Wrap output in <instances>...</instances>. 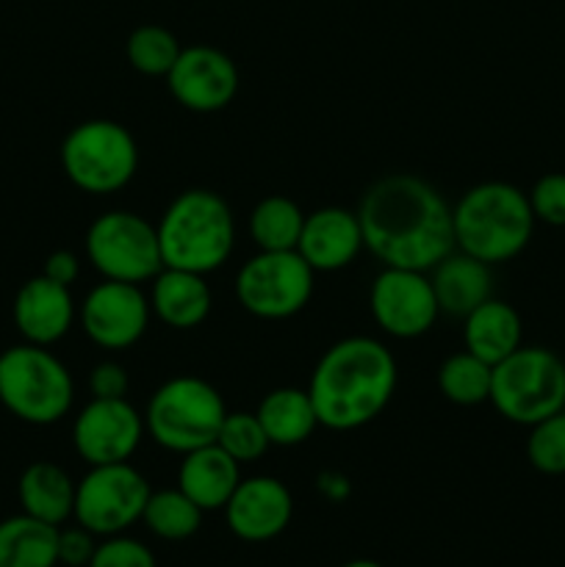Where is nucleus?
Masks as SVG:
<instances>
[{
    "instance_id": "obj_37",
    "label": "nucleus",
    "mask_w": 565,
    "mask_h": 567,
    "mask_svg": "<svg viewBox=\"0 0 565 567\" xmlns=\"http://www.w3.org/2000/svg\"><path fill=\"white\" fill-rule=\"evenodd\" d=\"M316 485H319V491L325 493L327 498H332V502H341V498L352 491V485H349L347 476L338 474V471H321L319 480H316Z\"/></svg>"
},
{
    "instance_id": "obj_29",
    "label": "nucleus",
    "mask_w": 565,
    "mask_h": 567,
    "mask_svg": "<svg viewBox=\"0 0 565 567\" xmlns=\"http://www.w3.org/2000/svg\"><path fill=\"white\" fill-rule=\"evenodd\" d=\"M181 50V42H177L170 28L147 22V25H138L131 31L125 42V59L138 75L166 78L175 66Z\"/></svg>"
},
{
    "instance_id": "obj_36",
    "label": "nucleus",
    "mask_w": 565,
    "mask_h": 567,
    "mask_svg": "<svg viewBox=\"0 0 565 567\" xmlns=\"http://www.w3.org/2000/svg\"><path fill=\"white\" fill-rule=\"evenodd\" d=\"M42 275L48 280L59 282V286L72 288L78 282V277H81V258L72 249H55V252H50L44 258Z\"/></svg>"
},
{
    "instance_id": "obj_21",
    "label": "nucleus",
    "mask_w": 565,
    "mask_h": 567,
    "mask_svg": "<svg viewBox=\"0 0 565 567\" xmlns=\"http://www.w3.org/2000/svg\"><path fill=\"white\" fill-rule=\"evenodd\" d=\"M242 480V465L216 443L183 454L181 468H177V487L203 513L225 509V504L230 502L233 491Z\"/></svg>"
},
{
    "instance_id": "obj_30",
    "label": "nucleus",
    "mask_w": 565,
    "mask_h": 567,
    "mask_svg": "<svg viewBox=\"0 0 565 567\" xmlns=\"http://www.w3.org/2000/svg\"><path fill=\"white\" fill-rule=\"evenodd\" d=\"M216 446L225 449L238 465H247L264 457L271 449V443L266 437L264 426H260L258 415L247 413V410H236V413L227 410L225 421L219 426V435H216Z\"/></svg>"
},
{
    "instance_id": "obj_8",
    "label": "nucleus",
    "mask_w": 565,
    "mask_h": 567,
    "mask_svg": "<svg viewBox=\"0 0 565 567\" xmlns=\"http://www.w3.org/2000/svg\"><path fill=\"white\" fill-rule=\"evenodd\" d=\"M66 181L83 194L105 197L131 186L138 172V144L122 122H78L59 150Z\"/></svg>"
},
{
    "instance_id": "obj_35",
    "label": "nucleus",
    "mask_w": 565,
    "mask_h": 567,
    "mask_svg": "<svg viewBox=\"0 0 565 567\" xmlns=\"http://www.w3.org/2000/svg\"><path fill=\"white\" fill-rule=\"evenodd\" d=\"M97 540L83 526H70V529H59V565L66 567H89L94 557Z\"/></svg>"
},
{
    "instance_id": "obj_16",
    "label": "nucleus",
    "mask_w": 565,
    "mask_h": 567,
    "mask_svg": "<svg viewBox=\"0 0 565 567\" xmlns=\"http://www.w3.org/2000/svg\"><path fill=\"white\" fill-rule=\"evenodd\" d=\"M222 513H225L227 529L238 540L269 543L291 524L294 496L277 476H247L238 482Z\"/></svg>"
},
{
    "instance_id": "obj_20",
    "label": "nucleus",
    "mask_w": 565,
    "mask_h": 567,
    "mask_svg": "<svg viewBox=\"0 0 565 567\" xmlns=\"http://www.w3.org/2000/svg\"><path fill=\"white\" fill-rule=\"evenodd\" d=\"M427 275H430L441 316L465 319L471 310L493 297V266L482 264L460 249H452Z\"/></svg>"
},
{
    "instance_id": "obj_11",
    "label": "nucleus",
    "mask_w": 565,
    "mask_h": 567,
    "mask_svg": "<svg viewBox=\"0 0 565 567\" xmlns=\"http://www.w3.org/2000/svg\"><path fill=\"white\" fill-rule=\"evenodd\" d=\"M150 487L147 476L131 463L89 465L83 480L75 485V509L72 518L94 537L125 535L142 520Z\"/></svg>"
},
{
    "instance_id": "obj_15",
    "label": "nucleus",
    "mask_w": 565,
    "mask_h": 567,
    "mask_svg": "<svg viewBox=\"0 0 565 567\" xmlns=\"http://www.w3.org/2000/svg\"><path fill=\"white\" fill-rule=\"evenodd\" d=\"M164 81L177 105L192 114H216L236 100L242 75H238L236 61L225 50L210 48V44H192L181 50Z\"/></svg>"
},
{
    "instance_id": "obj_1",
    "label": "nucleus",
    "mask_w": 565,
    "mask_h": 567,
    "mask_svg": "<svg viewBox=\"0 0 565 567\" xmlns=\"http://www.w3.org/2000/svg\"><path fill=\"white\" fill-rule=\"evenodd\" d=\"M366 252L380 266L430 271L454 249L452 205L430 181L410 172L380 177L358 203Z\"/></svg>"
},
{
    "instance_id": "obj_7",
    "label": "nucleus",
    "mask_w": 565,
    "mask_h": 567,
    "mask_svg": "<svg viewBox=\"0 0 565 567\" xmlns=\"http://www.w3.org/2000/svg\"><path fill=\"white\" fill-rule=\"evenodd\" d=\"M504 421L530 430L565 410V360L546 347H518L493 365L491 399Z\"/></svg>"
},
{
    "instance_id": "obj_6",
    "label": "nucleus",
    "mask_w": 565,
    "mask_h": 567,
    "mask_svg": "<svg viewBox=\"0 0 565 567\" xmlns=\"http://www.w3.org/2000/svg\"><path fill=\"white\" fill-rule=\"evenodd\" d=\"M144 430L155 446L172 454H188L216 443L227 404L219 388L194 374L161 382L144 408Z\"/></svg>"
},
{
    "instance_id": "obj_14",
    "label": "nucleus",
    "mask_w": 565,
    "mask_h": 567,
    "mask_svg": "<svg viewBox=\"0 0 565 567\" xmlns=\"http://www.w3.org/2000/svg\"><path fill=\"white\" fill-rule=\"evenodd\" d=\"M144 435V415L127 399H89L72 419V446L86 465L131 463Z\"/></svg>"
},
{
    "instance_id": "obj_24",
    "label": "nucleus",
    "mask_w": 565,
    "mask_h": 567,
    "mask_svg": "<svg viewBox=\"0 0 565 567\" xmlns=\"http://www.w3.org/2000/svg\"><path fill=\"white\" fill-rule=\"evenodd\" d=\"M255 415H258L271 446L280 449L302 446L319 430V415L310 402L308 388H271L258 402Z\"/></svg>"
},
{
    "instance_id": "obj_10",
    "label": "nucleus",
    "mask_w": 565,
    "mask_h": 567,
    "mask_svg": "<svg viewBox=\"0 0 565 567\" xmlns=\"http://www.w3.org/2000/svg\"><path fill=\"white\" fill-rule=\"evenodd\" d=\"M316 271L297 249L288 252H255L236 275L238 305L260 321H286L302 313L314 299Z\"/></svg>"
},
{
    "instance_id": "obj_2",
    "label": "nucleus",
    "mask_w": 565,
    "mask_h": 567,
    "mask_svg": "<svg viewBox=\"0 0 565 567\" xmlns=\"http://www.w3.org/2000/svg\"><path fill=\"white\" fill-rule=\"evenodd\" d=\"M399 385L391 349L371 336H349L321 352L310 374L308 393L319 426L355 432L380 419Z\"/></svg>"
},
{
    "instance_id": "obj_38",
    "label": "nucleus",
    "mask_w": 565,
    "mask_h": 567,
    "mask_svg": "<svg viewBox=\"0 0 565 567\" xmlns=\"http://www.w3.org/2000/svg\"><path fill=\"white\" fill-rule=\"evenodd\" d=\"M341 567H382V565L374 563V559H352V563H347Z\"/></svg>"
},
{
    "instance_id": "obj_26",
    "label": "nucleus",
    "mask_w": 565,
    "mask_h": 567,
    "mask_svg": "<svg viewBox=\"0 0 565 567\" xmlns=\"http://www.w3.org/2000/svg\"><path fill=\"white\" fill-rule=\"evenodd\" d=\"M305 225V210L286 194H269L258 199L249 210L247 233L249 241L260 252H288L297 249L299 233Z\"/></svg>"
},
{
    "instance_id": "obj_12",
    "label": "nucleus",
    "mask_w": 565,
    "mask_h": 567,
    "mask_svg": "<svg viewBox=\"0 0 565 567\" xmlns=\"http://www.w3.org/2000/svg\"><path fill=\"white\" fill-rule=\"evenodd\" d=\"M374 324L397 341H413L435 327L441 308L427 271L382 266L369 288Z\"/></svg>"
},
{
    "instance_id": "obj_34",
    "label": "nucleus",
    "mask_w": 565,
    "mask_h": 567,
    "mask_svg": "<svg viewBox=\"0 0 565 567\" xmlns=\"http://www.w3.org/2000/svg\"><path fill=\"white\" fill-rule=\"evenodd\" d=\"M127 388H131V377H127L125 365L116 363V360H100L89 371L92 399H127Z\"/></svg>"
},
{
    "instance_id": "obj_27",
    "label": "nucleus",
    "mask_w": 565,
    "mask_h": 567,
    "mask_svg": "<svg viewBox=\"0 0 565 567\" xmlns=\"http://www.w3.org/2000/svg\"><path fill=\"white\" fill-rule=\"evenodd\" d=\"M203 509L181 491V487H164L150 493L144 504L142 524L153 532L158 540L183 543L194 537L203 526Z\"/></svg>"
},
{
    "instance_id": "obj_3",
    "label": "nucleus",
    "mask_w": 565,
    "mask_h": 567,
    "mask_svg": "<svg viewBox=\"0 0 565 567\" xmlns=\"http://www.w3.org/2000/svg\"><path fill=\"white\" fill-rule=\"evenodd\" d=\"M535 225L526 192L507 181L476 183L452 205L454 249L487 266L518 258L530 247Z\"/></svg>"
},
{
    "instance_id": "obj_32",
    "label": "nucleus",
    "mask_w": 565,
    "mask_h": 567,
    "mask_svg": "<svg viewBox=\"0 0 565 567\" xmlns=\"http://www.w3.org/2000/svg\"><path fill=\"white\" fill-rule=\"evenodd\" d=\"M535 221L548 227H565V172H546L526 192Z\"/></svg>"
},
{
    "instance_id": "obj_5",
    "label": "nucleus",
    "mask_w": 565,
    "mask_h": 567,
    "mask_svg": "<svg viewBox=\"0 0 565 567\" xmlns=\"http://www.w3.org/2000/svg\"><path fill=\"white\" fill-rule=\"evenodd\" d=\"M0 404L22 424L53 426L75 404V380L50 347L22 341L0 352Z\"/></svg>"
},
{
    "instance_id": "obj_18",
    "label": "nucleus",
    "mask_w": 565,
    "mask_h": 567,
    "mask_svg": "<svg viewBox=\"0 0 565 567\" xmlns=\"http://www.w3.org/2000/svg\"><path fill=\"white\" fill-rule=\"evenodd\" d=\"M11 319L25 343L53 347L61 338L70 336L78 319V305L72 288L59 286L44 275L31 277L17 291L11 305Z\"/></svg>"
},
{
    "instance_id": "obj_22",
    "label": "nucleus",
    "mask_w": 565,
    "mask_h": 567,
    "mask_svg": "<svg viewBox=\"0 0 565 567\" xmlns=\"http://www.w3.org/2000/svg\"><path fill=\"white\" fill-rule=\"evenodd\" d=\"M463 347L487 365L502 363L515 349L524 347L521 313L504 299H485L463 319Z\"/></svg>"
},
{
    "instance_id": "obj_13",
    "label": "nucleus",
    "mask_w": 565,
    "mask_h": 567,
    "mask_svg": "<svg viewBox=\"0 0 565 567\" xmlns=\"http://www.w3.org/2000/svg\"><path fill=\"white\" fill-rule=\"evenodd\" d=\"M153 310L150 297L136 282L103 280L83 297L78 321L94 347L105 352H125L147 332Z\"/></svg>"
},
{
    "instance_id": "obj_28",
    "label": "nucleus",
    "mask_w": 565,
    "mask_h": 567,
    "mask_svg": "<svg viewBox=\"0 0 565 567\" xmlns=\"http://www.w3.org/2000/svg\"><path fill=\"white\" fill-rule=\"evenodd\" d=\"M491 377L493 365L463 349V352L449 354L438 365L435 380L438 391L443 393L446 402L458 404V408H476V404H485L491 399Z\"/></svg>"
},
{
    "instance_id": "obj_25",
    "label": "nucleus",
    "mask_w": 565,
    "mask_h": 567,
    "mask_svg": "<svg viewBox=\"0 0 565 567\" xmlns=\"http://www.w3.org/2000/svg\"><path fill=\"white\" fill-rule=\"evenodd\" d=\"M59 529L25 513L0 520V567H55Z\"/></svg>"
},
{
    "instance_id": "obj_9",
    "label": "nucleus",
    "mask_w": 565,
    "mask_h": 567,
    "mask_svg": "<svg viewBox=\"0 0 565 567\" xmlns=\"http://www.w3.org/2000/svg\"><path fill=\"white\" fill-rule=\"evenodd\" d=\"M83 252L103 280L144 286L164 269L155 225L136 210L114 208L94 216Z\"/></svg>"
},
{
    "instance_id": "obj_23",
    "label": "nucleus",
    "mask_w": 565,
    "mask_h": 567,
    "mask_svg": "<svg viewBox=\"0 0 565 567\" xmlns=\"http://www.w3.org/2000/svg\"><path fill=\"white\" fill-rule=\"evenodd\" d=\"M75 485L61 465L37 460L28 465L17 482V498L22 513L50 526H64L75 509Z\"/></svg>"
},
{
    "instance_id": "obj_17",
    "label": "nucleus",
    "mask_w": 565,
    "mask_h": 567,
    "mask_svg": "<svg viewBox=\"0 0 565 567\" xmlns=\"http://www.w3.org/2000/svg\"><path fill=\"white\" fill-rule=\"evenodd\" d=\"M363 230H360L358 210L341 205H325L305 214L302 233H299L297 252L316 275L343 271L363 252Z\"/></svg>"
},
{
    "instance_id": "obj_33",
    "label": "nucleus",
    "mask_w": 565,
    "mask_h": 567,
    "mask_svg": "<svg viewBox=\"0 0 565 567\" xmlns=\"http://www.w3.org/2000/svg\"><path fill=\"white\" fill-rule=\"evenodd\" d=\"M89 567H158L155 554L136 537L114 535L97 543Z\"/></svg>"
},
{
    "instance_id": "obj_4",
    "label": "nucleus",
    "mask_w": 565,
    "mask_h": 567,
    "mask_svg": "<svg viewBox=\"0 0 565 567\" xmlns=\"http://www.w3.org/2000/svg\"><path fill=\"white\" fill-rule=\"evenodd\" d=\"M161 260L166 269H186L208 277L236 249V216L222 194L186 188L155 221Z\"/></svg>"
},
{
    "instance_id": "obj_19",
    "label": "nucleus",
    "mask_w": 565,
    "mask_h": 567,
    "mask_svg": "<svg viewBox=\"0 0 565 567\" xmlns=\"http://www.w3.org/2000/svg\"><path fill=\"white\" fill-rule=\"evenodd\" d=\"M210 308H214V293L205 275L164 266L150 280V310L170 330H197L208 321Z\"/></svg>"
},
{
    "instance_id": "obj_31",
    "label": "nucleus",
    "mask_w": 565,
    "mask_h": 567,
    "mask_svg": "<svg viewBox=\"0 0 565 567\" xmlns=\"http://www.w3.org/2000/svg\"><path fill=\"white\" fill-rule=\"evenodd\" d=\"M526 460L537 474L563 476L565 474V410L548 415L530 426L526 435Z\"/></svg>"
}]
</instances>
